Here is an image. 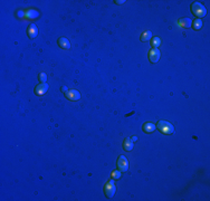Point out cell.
Masks as SVG:
<instances>
[{"label": "cell", "mask_w": 210, "mask_h": 201, "mask_svg": "<svg viewBox=\"0 0 210 201\" xmlns=\"http://www.w3.org/2000/svg\"><path fill=\"white\" fill-rule=\"evenodd\" d=\"M176 25L178 27H180V28H189L190 26H191V19L189 18H182L180 20H178L176 22Z\"/></svg>", "instance_id": "obj_9"}, {"label": "cell", "mask_w": 210, "mask_h": 201, "mask_svg": "<svg viewBox=\"0 0 210 201\" xmlns=\"http://www.w3.org/2000/svg\"><path fill=\"white\" fill-rule=\"evenodd\" d=\"M133 141L130 138H126L123 142V149L125 151H132L133 150Z\"/></svg>", "instance_id": "obj_11"}, {"label": "cell", "mask_w": 210, "mask_h": 201, "mask_svg": "<svg viewBox=\"0 0 210 201\" xmlns=\"http://www.w3.org/2000/svg\"><path fill=\"white\" fill-rule=\"evenodd\" d=\"M57 44H58L59 47L63 48V49H70L69 40L66 39L65 37H60V38H58V40H57Z\"/></svg>", "instance_id": "obj_7"}, {"label": "cell", "mask_w": 210, "mask_h": 201, "mask_svg": "<svg viewBox=\"0 0 210 201\" xmlns=\"http://www.w3.org/2000/svg\"><path fill=\"white\" fill-rule=\"evenodd\" d=\"M157 128H158L159 131H161L163 134H172L174 132V128L173 125L169 123V122H166V121H159L158 124L155 125Z\"/></svg>", "instance_id": "obj_2"}, {"label": "cell", "mask_w": 210, "mask_h": 201, "mask_svg": "<svg viewBox=\"0 0 210 201\" xmlns=\"http://www.w3.org/2000/svg\"><path fill=\"white\" fill-rule=\"evenodd\" d=\"M203 22L201 19H195V21H193V25H192V28L195 30H200L201 29V27H202Z\"/></svg>", "instance_id": "obj_14"}, {"label": "cell", "mask_w": 210, "mask_h": 201, "mask_svg": "<svg viewBox=\"0 0 210 201\" xmlns=\"http://www.w3.org/2000/svg\"><path fill=\"white\" fill-rule=\"evenodd\" d=\"M150 39H152V33L150 31V30H145V31H143L142 35L140 36V40L141 41H143V43H145V41H150Z\"/></svg>", "instance_id": "obj_12"}, {"label": "cell", "mask_w": 210, "mask_h": 201, "mask_svg": "<svg viewBox=\"0 0 210 201\" xmlns=\"http://www.w3.org/2000/svg\"><path fill=\"white\" fill-rule=\"evenodd\" d=\"M142 128H143V131L145 132V133H152V132H154L155 130H157V126H155V124H153L151 122H149V123H145Z\"/></svg>", "instance_id": "obj_10"}, {"label": "cell", "mask_w": 210, "mask_h": 201, "mask_svg": "<svg viewBox=\"0 0 210 201\" xmlns=\"http://www.w3.org/2000/svg\"><path fill=\"white\" fill-rule=\"evenodd\" d=\"M147 57H149V60H150L152 64L158 63L159 59H160V57H161V53H160V50H159V48L152 47L151 49L149 50Z\"/></svg>", "instance_id": "obj_4"}, {"label": "cell", "mask_w": 210, "mask_h": 201, "mask_svg": "<svg viewBox=\"0 0 210 201\" xmlns=\"http://www.w3.org/2000/svg\"><path fill=\"white\" fill-rule=\"evenodd\" d=\"M121 173H122V172L120 171V170H114V171L112 172L111 177H112V179H114V180L120 179V178H121Z\"/></svg>", "instance_id": "obj_17"}, {"label": "cell", "mask_w": 210, "mask_h": 201, "mask_svg": "<svg viewBox=\"0 0 210 201\" xmlns=\"http://www.w3.org/2000/svg\"><path fill=\"white\" fill-rule=\"evenodd\" d=\"M191 12L195 16L198 17V19L200 18H203V17H206L207 15V9L205 8V6L199 2H192L191 5Z\"/></svg>", "instance_id": "obj_1"}, {"label": "cell", "mask_w": 210, "mask_h": 201, "mask_svg": "<svg viewBox=\"0 0 210 201\" xmlns=\"http://www.w3.org/2000/svg\"><path fill=\"white\" fill-rule=\"evenodd\" d=\"M151 44H152V47L158 48L159 46L161 45V39H160L159 37H154V38H152L151 39Z\"/></svg>", "instance_id": "obj_16"}, {"label": "cell", "mask_w": 210, "mask_h": 201, "mask_svg": "<svg viewBox=\"0 0 210 201\" xmlns=\"http://www.w3.org/2000/svg\"><path fill=\"white\" fill-rule=\"evenodd\" d=\"M115 2H116V4H118V5H122V4H124V2H125V1H124V0H123V1H115Z\"/></svg>", "instance_id": "obj_20"}, {"label": "cell", "mask_w": 210, "mask_h": 201, "mask_svg": "<svg viewBox=\"0 0 210 201\" xmlns=\"http://www.w3.org/2000/svg\"><path fill=\"white\" fill-rule=\"evenodd\" d=\"M47 89H48L47 83H41V84H39L36 88H35V93H36L37 95L41 96V95H44L45 93L47 92Z\"/></svg>", "instance_id": "obj_8"}, {"label": "cell", "mask_w": 210, "mask_h": 201, "mask_svg": "<svg viewBox=\"0 0 210 201\" xmlns=\"http://www.w3.org/2000/svg\"><path fill=\"white\" fill-rule=\"evenodd\" d=\"M132 141H137V136H132Z\"/></svg>", "instance_id": "obj_21"}, {"label": "cell", "mask_w": 210, "mask_h": 201, "mask_svg": "<svg viewBox=\"0 0 210 201\" xmlns=\"http://www.w3.org/2000/svg\"><path fill=\"white\" fill-rule=\"evenodd\" d=\"M65 96H66L67 99H69V101H78V99H81V93L76 89H68V91L65 93Z\"/></svg>", "instance_id": "obj_6"}, {"label": "cell", "mask_w": 210, "mask_h": 201, "mask_svg": "<svg viewBox=\"0 0 210 201\" xmlns=\"http://www.w3.org/2000/svg\"><path fill=\"white\" fill-rule=\"evenodd\" d=\"M115 192H116V186H115V183L113 180H110V181H107L105 183V186H104V193L108 199L114 197Z\"/></svg>", "instance_id": "obj_3"}, {"label": "cell", "mask_w": 210, "mask_h": 201, "mask_svg": "<svg viewBox=\"0 0 210 201\" xmlns=\"http://www.w3.org/2000/svg\"><path fill=\"white\" fill-rule=\"evenodd\" d=\"M37 33H38V29H37V26L35 24H31L29 26V29H28V35H29L30 38H35L37 36Z\"/></svg>", "instance_id": "obj_13"}, {"label": "cell", "mask_w": 210, "mask_h": 201, "mask_svg": "<svg viewBox=\"0 0 210 201\" xmlns=\"http://www.w3.org/2000/svg\"><path fill=\"white\" fill-rule=\"evenodd\" d=\"M60 91L63 92V93H66V92L68 91V89H67L66 86H62V87H60Z\"/></svg>", "instance_id": "obj_19"}, {"label": "cell", "mask_w": 210, "mask_h": 201, "mask_svg": "<svg viewBox=\"0 0 210 201\" xmlns=\"http://www.w3.org/2000/svg\"><path fill=\"white\" fill-rule=\"evenodd\" d=\"M39 80H40V83H46V80H47V76H46V74H45V73L39 74Z\"/></svg>", "instance_id": "obj_18"}, {"label": "cell", "mask_w": 210, "mask_h": 201, "mask_svg": "<svg viewBox=\"0 0 210 201\" xmlns=\"http://www.w3.org/2000/svg\"><path fill=\"white\" fill-rule=\"evenodd\" d=\"M118 168L121 172H126L129 169V162L124 155H120L118 160Z\"/></svg>", "instance_id": "obj_5"}, {"label": "cell", "mask_w": 210, "mask_h": 201, "mask_svg": "<svg viewBox=\"0 0 210 201\" xmlns=\"http://www.w3.org/2000/svg\"><path fill=\"white\" fill-rule=\"evenodd\" d=\"M25 17L28 19L36 18V17H38V12H36L35 10H28L25 12Z\"/></svg>", "instance_id": "obj_15"}]
</instances>
